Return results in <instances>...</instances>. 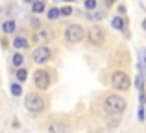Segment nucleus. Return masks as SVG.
I'll return each instance as SVG.
<instances>
[{
	"mask_svg": "<svg viewBox=\"0 0 146 133\" xmlns=\"http://www.w3.org/2000/svg\"><path fill=\"white\" fill-rule=\"evenodd\" d=\"M87 19H91V21H100V19L104 17L102 13H89V15H85Z\"/></svg>",
	"mask_w": 146,
	"mask_h": 133,
	"instance_id": "6ab92c4d",
	"label": "nucleus"
},
{
	"mask_svg": "<svg viewBox=\"0 0 146 133\" xmlns=\"http://www.w3.org/2000/svg\"><path fill=\"white\" fill-rule=\"evenodd\" d=\"M61 15H63V17H68V15H72V7H68V6L61 7Z\"/></svg>",
	"mask_w": 146,
	"mask_h": 133,
	"instance_id": "aec40b11",
	"label": "nucleus"
},
{
	"mask_svg": "<svg viewBox=\"0 0 146 133\" xmlns=\"http://www.w3.org/2000/svg\"><path fill=\"white\" fill-rule=\"evenodd\" d=\"M26 109L32 113H39L44 109V102L39 94H28L26 96Z\"/></svg>",
	"mask_w": 146,
	"mask_h": 133,
	"instance_id": "20e7f679",
	"label": "nucleus"
},
{
	"mask_svg": "<svg viewBox=\"0 0 146 133\" xmlns=\"http://www.w3.org/2000/svg\"><path fill=\"white\" fill-rule=\"evenodd\" d=\"M143 30H146V19L143 21Z\"/></svg>",
	"mask_w": 146,
	"mask_h": 133,
	"instance_id": "5701e85b",
	"label": "nucleus"
},
{
	"mask_svg": "<svg viewBox=\"0 0 146 133\" xmlns=\"http://www.w3.org/2000/svg\"><path fill=\"white\" fill-rule=\"evenodd\" d=\"M11 94H13V96H21L22 94V87L19 85V83H13V85H11Z\"/></svg>",
	"mask_w": 146,
	"mask_h": 133,
	"instance_id": "2eb2a0df",
	"label": "nucleus"
},
{
	"mask_svg": "<svg viewBox=\"0 0 146 133\" xmlns=\"http://www.w3.org/2000/svg\"><path fill=\"white\" fill-rule=\"evenodd\" d=\"M104 109H106L109 115H120L126 109V100L118 94H109V96L104 100Z\"/></svg>",
	"mask_w": 146,
	"mask_h": 133,
	"instance_id": "f257e3e1",
	"label": "nucleus"
},
{
	"mask_svg": "<svg viewBox=\"0 0 146 133\" xmlns=\"http://www.w3.org/2000/svg\"><path fill=\"white\" fill-rule=\"evenodd\" d=\"M87 39H89L91 44H100L104 43V39H106V32H104V28H100V26H94V28L89 30V35H87Z\"/></svg>",
	"mask_w": 146,
	"mask_h": 133,
	"instance_id": "39448f33",
	"label": "nucleus"
},
{
	"mask_svg": "<svg viewBox=\"0 0 146 133\" xmlns=\"http://www.w3.org/2000/svg\"><path fill=\"white\" fill-rule=\"evenodd\" d=\"M65 2H74V0H65Z\"/></svg>",
	"mask_w": 146,
	"mask_h": 133,
	"instance_id": "393cba45",
	"label": "nucleus"
},
{
	"mask_svg": "<svg viewBox=\"0 0 146 133\" xmlns=\"http://www.w3.org/2000/svg\"><path fill=\"white\" fill-rule=\"evenodd\" d=\"M33 79H35V85L39 87V89H48L50 85V76L46 70H35V74H33Z\"/></svg>",
	"mask_w": 146,
	"mask_h": 133,
	"instance_id": "0eeeda50",
	"label": "nucleus"
},
{
	"mask_svg": "<svg viewBox=\"0 0 146 133\" xmlns=\"http://www.w3.org/2000/svg\"><path fill=\"white\" fill-rule=\"evenodd\" d=\"M61 15V9H57V7H52V9L48 11V19L50 21H54V19H57Z\"/></svg>",
	"mask_w": 146,
	"mask_h": 133,
	"instance_id": "dca6fc26",
	"label": "nucleus"
},
{
	"mask_svg": "<svg viewBox=\"0 0 146 133\" xmlns=\"http://www.w3.org/2000/svg\"><path fill=\"white\" fill-rule=\"evenodd\" d=\"M22 61H24V58H22L21 54H15V56H13V65H15V67H21Z\"/></svg>",
	"mask_w": 146,
	"mask_h": 133,
	"instance_id": "a211bd4d",
	"label": "nucleus"
},
{
	"mask_svg": "<svg viewBox=\"0 0 146 133\" xmlns=\"http://www.w3.org/2000/svg\"><path fill=\"white\" fill-rule=\"evenodd\" d=\"M2 30H4L6 33H13V32H15V22H13V21H6V22L2 24Z\"/></svg>",
	"mask_w": 146,
	"mask_h": 133,
	"instance_id": "4468645a",
	"label": "nucleus"
},
{
	"mask_svg": "<svg viewBox=\"0 0 146 133\" xmlns=\"http://www.w3.org/2000/svg\"><path fill=\"white\" fill-rule=\"evenodd\" d=\"M26 2H28V4H33V2H37V0H26Z\"/></svg>",
	"mask_w": 146,
	"mask_h": 133,
	"instance_id": "b1692460",
	"label": "nucleus"
},
{
	"mask_svg": "<svg viewBox=\"0 0 146 133\" xmlns=\"http://www.w3.org/2000/svg\"><path fill=\"white\" fill-rule=\"evenodd\" d=\"M52 58V52H50V48L48 46H39V48H35L33 50V54H32V59L35 63H46L48 59Z\"/></svg>",
	"mask_w": 146,
	"mask_h": 133,
	"instance_id": "423d86ee",
	"label": "nucleus"
},
{
	"mask_svg": "<svg viewBox=\"0 0 146 133\" xmlns=\"http://www.w3.org/2000/svg\"><path fill=\"white\" fill-rule=\"evenodd\" d=\"M111 24H113L115 30H120V32H126V28H128V26H126V21L122 17H115L113 21H111Z\"/></svg>",
	"mask_w": 146,
	"mask_h": 133,
	"instance_id": "9d476101",
	"label": "nucleus"
},
{
	"mask_svg": "<svg viewBox=\"0 0 146 133\" xmlns=\"http://www.w3.org/2000/svg\"><path fill=\"white\" fill-rule=\"evenodd\" d=\"M26 78H28V72H26L24 68H19V70H17V79H19V81H24Z\"/></svg>",
	"mask_w": 146,
	"mask_h": 133,
	"instance_id": "f3484780",
	"label": "nucleus"
},
{
	"mask_svg": "<svg viewBox=\"0 0 146 133\" xmlns=\"http://www.w3.org/2000/svg\"><path fill=\"white\" fill-rule=\"evenodd\" d=\"M65 37H67L68 43H80V41H83V37H85V30L80 24H72L65 30Z\"/></svg>",
	"mask_w": 146,
	"mask_h": 133,
	"instance_id": "7ed1b4c3",
	"label": "nucleus"
},
{
	"mask_svg": "<svg viewBox=\"0 0 146 133\" xmlns=\"http://www.w3.org/2000/svg\"><path fill=\"white\" fill-rule=\"evenodd\" d=\"M32 9H33V13H43V11H44V0H37V2H33Z\"/></svg>",
	"mask_w": 146,
	"mask_h": 133,
	"instance_id": "f8f14e48",
	"label": "nucleus"
},
{
	"mask_svg": "<svg viewBox=\"0 0 146 133\" xmlns=\"http://www.w3.org/2000/svg\"><path fill=\"white\" fill-rule=\"evenodd\" d=\"M111 85H113V89H118V91H128L129 85H131V79H129V76L126 74V72H115L113 78H111Z\"/></svg>",
	"mask_w": 146,
	"mask_h": 133,
	"instance_id": "f03ea898",
	"label": "nucleus"
},
{
	"mask_svg": "<svg viewBox=\"0 0 146 133\" xmlns=\"http://www.w3.org/2000/svg\"><path fill=\"white\" fill-rule=\"evenodd\" d=\"M113 2H115V0H106V4H107V6H111Z\"/></svg>",
	"mask_w": 146,
	"mask_h": 133,
	"instance_id": "4be33fe9",
	"label": "nucleus"
},
{
	"mask_svg": "<svg viewBox=\"0 0 146 133\" xmlns=\"http://www.w3.org/2000/svg\"><path fill=\"white\" fill-rule=\"evenodd\" d=\"M33 39H35L39 44H46L48 41L52 39V32H50L48 28H39V30H35V33H33Z\"/></svg>",
	"mask_w": 146,
	"mask_h": 133,
	"instance_id": "6e6552de",
	"label": "nucleus"
},
{
	"mask_svg": "<svg viewBox=\"0 0 146 133\" xmlns=\"http://www.w3.org/2000/svg\"><path fill=\"white\" fill-rule=\"evenodd\" d=\"M85 7L87 9H94L96 7V0H85Z\"/></svg>",
	"mask_w": 146,
	"mask_h": 133,
	"instance_id": "412c9836",
	"label": "nucleus"
},
{
	"mask_svg": "<svg viewBox=\"0 0 146 133\" xmlns=\"http://www.w3.org/2000/svg\"><path fill=\"white\" fill-rule=\"evenodd\" d=\"M48 133H68V126L61 120H54L48 126Z\"/></svg>",
	"mask_w": 146,
	"mask_h": 133,
	"instance_id": "1a4fd4ad",
	"label": "nucleus"
},
{
	"mask_svg": "<svg viewBox=\"0 0 146 133\" xmlns=\"http://www.w3.org/2000/svg\"><path fill=\"white\" fill-rule=\"evenodd\" d=\"M13 46H15V48H26V46H28V41H26L24 37H15Z\"/></svg>",
	"mask_w": 146,
	"mask_h": 133,
	"instance_id": "ddd939ff",
	"label": "nucleus"
},
{
	"mask_svg": "<svg viewBox=\"0 0 146 133\" xmlns=\"http://www.w3.org/2000/svg\"><path fill=\"white\" fill-rule=\"evenodd\" d=\"M139 56H141V61H139V70L146 74V48H141L139 50Z\"/></svg>",
	"mask_w": 146,
	"mask_h": 133,
	"instance_id": "9b49d317",
	"label": "nucleus"
}]
</instances>
